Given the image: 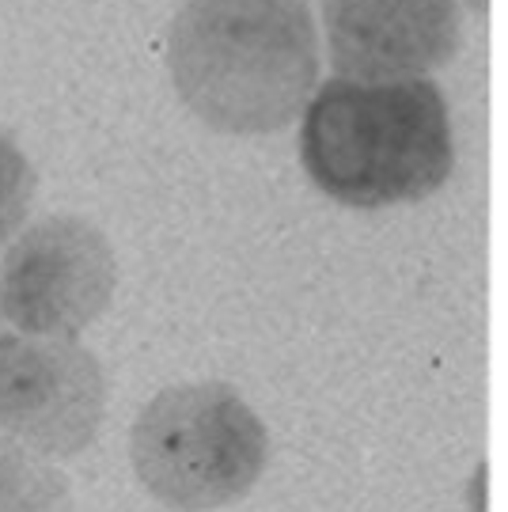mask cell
<instances>
[{"label": "cell", "mask_w": 508, "mask_h": 512, "mask_svg": "<svg viewBox=\"0 0 508 512\" xmlns=\"http://www.w3.org/2000/svg\"><path fill=\"white\" fill-rule=\"evenodd\" d=\"M308 0H182L167 27L179 103L224 137H270L304 118L323 76Z\"/></svg>", "instance_id": "1"}, {"label": "cell", "mask_w": 508, "mask_h": 512, "mask_svg": "<svg viewBox=\"0 0 508 512\" xmlns=\"http://www.w3.org/2000/svg\"><path fill=\"white\" fill-rule=\"evenodd\" d=\"M300 164L311 186L345 209L421 202L455 167L448 99L433 76H330L300 118Z\"/></svg>", "instance_id": "2"}, {"label": "cell", "mask_w": 508, "mask_h": 512, "mask_svg": "<svg viewBox=\"0 0 508 512\" xmlns=\"http://www.w3.org/2000/svg\"><path fill=\"white\" fill-rule=\"evenodd\" d=\"M133 475L175 512L236 505L270 463V429L236 387L194 380L156 391L129 429Z\"/></svg>", "instance_id": "3"}, {"label": "cell", "mask_w": 508, "mask_h": 512, "mask_svg": "<svg viewBox=\"0 0 508 512\" xmlns=\"http://www.w3.org/2000/svg\"><path fill=\"white\" fill-rule=\"evenodd\" d=\"M114 289L118 258L107 232L76 213L27 224L0 258V315L23 334L80 338Z\"/></svg>", "instance_id": "4"}, {"label": "cell", "mask_w": 508, "mask_h": 512, "mask_svg": "<svg viewBox=\"0 0 508 512\" xmlns=\"http://www.w3.org/2000/svg\"><path fill=\"white\" fill-rule=\"evenodd\" d=\"M107 414V376L76 338L0 334V433L46 459L88 452Z\"/></svg>", "instance_id": "5"}, {"label": "cell", "mask_w": 508, "mask_h": 512, "mask_svg": "<svg viewBox=\"0 0 508 512\" xmlns=\"http://www.w3.org/2000/svg\"><path fill=\"white\" fill-rule=\"evenodd\" d=\"M323 50L334 76L421 80L463 42V0H319Z\"/></svg>", "instance_id": "6"}, {"label": "cell", "mask_w": 508, "mask_h": 512, "mask_svg": "<svg viewBox=\"0 0 508 512\" xmlns=\"http://www.w3.org/2000/svg\"><path fill=\"white\" fill-rule=\"evenodd\" d=\"M0 512H73L61 471L27 444L0 433Z\"/></svg>", "instance_id": "7"}, {"label": "cell", "mask_w": 508, "mask_h": 512, "mask_svg": "<svg viewBox=\"0 0 508 512\" xmlns=\"http://www.w3.org/2000/svg\"><path fill=\"white\" fill-rule=\"evenodd\" d=\"M35 167L27 160V152L0 133V247H8L12 239L27 228V213L35 205Z\"/></svg>", "instance_id": "8"}, {"label": "cell", "mask_w": 508, "mask_h": 512, "mask_svg": "<svg viewBox=\"0 0 508 512\" xmlns=\"http://www.w3.org/2000/svg\"><path fill=\"white\" fill-rule=\"evenodd\" d=\"M463 4L471 8L474 16H486V12H490V0H463Z\"/></svg>", "instance_id": "9"}]
</instances>
